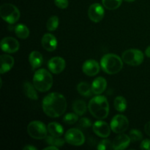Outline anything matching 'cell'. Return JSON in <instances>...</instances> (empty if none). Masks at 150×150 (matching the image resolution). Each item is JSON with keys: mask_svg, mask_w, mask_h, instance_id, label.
I'll return each instance as SVG.
<instances>
[{"mask_svg": "<svg viewBox=\"0 0 150 150\" xmlns=\"http://www.w3.org/2000/svg\"><path fill=\"white\" fill-rule=\"evenodd\" d=\"M42 108L48 117L57 118L64 114L67 109V100L64 95L58 92L48 94L42 100Z\"/></svg>", "mask_w": 150, "mask_h": 150, "instance_id": "6da1fadb", "label": "cell"}, {"mask_svg": "<svg viewBox=\"0 0 150 150\" xmlns=\"http://www.w3.org/2000/svg\"><path fill=\"white\" fill-rule=\"evenodd\" d=\"M88 109L95 118L104 120L109 114V103L105 96L98 95L90 100Z\"/></svg>", "mask_w": 150, "mask_h": 150, "instance_id": "7a4b0ae2", "label": "cell"}, {"mask_svg": "<svg viewBox=\"0 0 150 150\" xmlns=\"http://www.w3.org/2000/svg\"><path fill=\"white\" fill-rule=\"evenodd\" d=\"M100 67L107 74H117L123 68V60L117 54H105L100 60Z\"/></svg>", "mask_w": 150, "mask_h": 150, "instance_id": "3957f363", "label": "cell"}, {"mask_svg": "<svg viewBox=\"0 0 150 150\" xmlns=\"http://www.w3.org/2000/svg\"><path fill=\"white\" fill-rule=\"evenodd\" d=\"M54 80L49 71L45 69H39L33 76V84L38 91L40 92H48L52 87Z\"/></svg>", "mask_w": 150, "mask_h": 150, "instance_id": "277c9868", "label": "cell"}, {"mask_svg": "<svg viewBox=\"0 0 150 150\" xmlns=\"http://www.w3.org/2000/svg\"><path fill=\"white\" fill-rule=\"evenodd\" d=\"M1 18L10 24H14L20 18L21 13L18 7L10 3L1 4L0 7Z\"/></svg>", "mask_w": 150, "mask_h": 150, "instance_id": "5b68a950", "label": "cell"}, {"mask_svg": "<svg viewBox=\"0 0 150 150\" xmlns=\"http://www.w3.org/2000/svg\"><path fill=\"white\" fill-rule=\"evenodd\" d=\"M27 133L29 136L36 140H41L48 136V127L40 121H32L28 125Z\"/></svg>", "mask_w": 150, "mask_h": 150, "instance_id": "8992f818", "label": "cell"}, {"mask_svg": "<svg viewBox=\"0 0 150 150\" xmlns=\"http://www.w3.org/2000/svg\"><path fill=\"white\" fill-rule=\"evenodd\" d=\"M123 62L130 66H139L142 64L144 59L143 52L139 49L131 48L125 51L122 54Z\"/></svg>", "mask_w": 150, "mask_h": 150, "instance_id": "52a82bcc", "label": "cell"}, {"mask_svg": "<svg viewBox=\"0 0 150 150\" xmlns=\"http://www.w3.org/2000/svg\"><path fill=\"white\" fill-rule=\"evenodd\" d=\"M64 139L67 144L73 146H81L85 142L83 133L78 128H70L64 135Z\"/></svg>", "mask_w": 150, "mask_h": 150, "instance_id": "ba28073f", "label": "cell"}, {"mask_svg": "<svg viewBox=\"0 0 150 150\" xmlns=\"http://www.w3.org/2000/svg\"><path fill=\"white\" fill-rule=\"evenodd\" d=\"M110 126L111 130L114 133L120 134V133H125L129 127V121L125 116L117 114L113 117Z\"/></svg>", "mask_w": 150, "mask_h": 150, "instance_id": "9c48e42d", "label": "cell"}, {"mask_svg": "<svg viewBox=\"0 0 150 150\" xmlns=\"http://www.w3.org/2000/svg\"><path fill=\"white\" fill-rule=\"evenodd\" d=\"M105 11L104 8L99 3H94L91 4L88 10V16L94 23H99L104 18Z\"/></svg>", "mask_w": 150, "mask_h": 150, "instance_id": "30bf717a", "label": "cell"}, {"mask_svg": "<svg viewBox=\"0 0 150 150\" xmlns=\"http://www.w3.org/2000/svg\"><path fill=\"white\" fill-rule=\"evenodd\" d=\"M20 48L19 42L12 37H6L1 41V49L7 54L17 52Z\"/></svg>", "mask_w": 150, "mask_h": 150, "instance_id": "8fae6325", "label": "cell"}, {"mask_svg": "<svg viewBox=\"0 0 150 150\" xmlns=\"http://www.w3.org/2000/svg\"><path fill=\"white\" fill-rule=\"evenodd\" d=\"M92 130L94 133L99 137L108 138L111 134V126L108 125V123L103 121L102 120H99L96 121L92 125Z\"/></svg>", "mask_w": 150, "mask_h": 150, "instance_id": "7c38bea8", "label": "cell"}, {"mask_svg": "<svg viewBox=\"0 0 150 150\" xmlns=\"http://www.w3.org/2000/svg\"><path fill=\"white\" fill-rule=\"evenodd\" d=\"M66 66L65 60L60 57L51 58L48 62V68L54 74H59L64 70Z\"/></svg>", "mask_w": 150, "mask_h": 150, "instance_id": "4fadbf2b", "label": "cell"}, {"mask_svg": "<svg viewBox=\"0 0 150 150\" xmlns=\"http://www.w3.org/2000/svg\"><path fill=\"white\" fill-rule=\"evenodd\" d=\"M83 73L88 76H95L100 72V64L96 60L88 59L82 65Z\"/></svg>", "mask_w": 150, "mask_h": 150, "instance_id": "5bb4252c", "label": "cell"}, {"mask_svg": "<svg viewBox=\"0 0 150 150\" xmlns=\"http://www.w3.org/2000/svg\"><path fill=\"white\" fill-rule=\"evenodd\" d=\"M41 44L44 49L49 52H52L57 48L58 42L54 35H53L52 34L47 33L45 34L41 39Z\"/></svg>", "mask_w": 150, "mask_h": 150, "instance_id": "9a60e30c", "label": "cell"}, {"mask_svg": "<svg viewBox=\"0 0 150 150\" xmlns=\"http://www.w3.org/2000/svg\"><path fill=\"white\" fill-rule=\"evenodd\" d=\"M130 138L125 133H120L113 141V149L114 150H123L125 149L130 144Z\"/></svg>", "mask_w": 150, "mask_h": 150, "instance_id": "2e32d148", "label": "cell"}, {"mask_svg": "<svg viewBox=\"0 0 150 150\" xmlns=\"http://www.w3.org/2000/svg\"><path fill=\"white\" fill-rule=\"evenodd\" d=\"M0 60H1V67H0L1 74H4L13 68L15 62L13 57L8 54H2L0 57Z\"/></svg>", "mask_w": 150, "mask_h": 150, "instance_id": "e0dca14e", "label": "cell"}, {"mask_svg": "<svg viewBox=\"0 0 150 150\" xmlns=\"http://www.w3.org/2000/svg\"><path fill=\"white\" fill-rule=\"evenodd\" d=\"M92 92L95 95H100L107 87V81L103 77H98L93 81L92 83Z\"/></svg>", "mask_w": 150, "mask_h": 150, "instance_id": "ac0fdd59", "label": "cell"}, {"mask_svg": "<svg viewBox=\"0 0 150 150\" xmlns=\"http://www.w3.org/2000/svg\"><path fill=\"white\" fill-rule=\"evenodd\" d=\"M29 62L33 69L39 68L43 62L42 54L38 51H32L29 56Z\"/></svg>", "mask_w": 150, "mask_h": 150, "instance_id": "d6986e66", "label": "cell"}, {"mask_svg": "<svg viewBox=\"0 0 150 150\" xmlns=\"http://www.w3.org/2000/svg\"><path fill=\"white\" fill-rule=\"evenodd\" d=\"M23 89L25 95L28 98L33 100H37L38 99V95L36 92V88L35 87L34 84L32 85L30 82H25L23 83Z\"/></svg>", "mask_w": 150, "mask_h": 150, "instance_id": "ffe728a7", "label": "cell"}, {"mask_svg": "<svg viewBox=\"0 0 150 150\" xmlns=\"http://www.w3.org/2000/svg\"><path fill=\"white\" fill-rule=\"evenodd\" d=\"M48 131L50 135L56 137H61L64 133V128L62 126L56 122H50L48 125Z\"/></svg>", "mask_w": 150, "mask_h": 150, "instance_id": "44dd1931", "label": "cell"}, {"mask_svg": "<svg viewBox=\"0 0 150 150\" xmlns=\"http://www.w3.org/2000/svg\"><path fill=\"white\" fill-rule=\"evenodd\" d=\"M15 33L16 35L18 38L22 40H25L29 36V29H28L27 26L24 24H18L17 26L15 27Z\"/></svg>", "mask_w": 150, "mask_h": 150, "instance_id": "7402d4cb", "label": "cell"}, {"mask_svg": "<svg viewBox=\"0 0 150 150\" xmlns=\"http://www.w3.org/2000/svg\"><path fill=\"white\" fill-rule=\"evenodd\" d=\"M73 109L76 114H78L79 116H82L86 112L87 106L84 101L81 100H78L73 103Z\"/></svg>", "mask_w": 150, "mask_h": 150, "instance_id": "603a6c76", "label": "cell"}, {"mask_svg": "<svg viewBox=\"0 0 150 150\" xmlns=\"http://www.w3.org/2000/svg\"><path fill=\"white\" fill-rule=\"evenodd\" d=\"M114 106L119 112H124L127 107V100L122 96H117L114 99Z\"/></svg>", "mask_w": 150, "mask_h": 150, "instance_id": "cb8c5ba5", "label": "cell"}, {"mask_svg": "<svg viewBox=\"0 0 150 150\" xmlns=\"http://www.w3.org/2000/svg\"><path fill=\"white\" fill-rule=\"evenodd\" d=\"M77 90L80 95L85 97L91 96L92 93H93L92 86H90L86 82H81V83H79L77 86Z\"/></svg>", "mask_w": 150, "mask_h": 150, "instance_id": "d4e9b609", "label": "cell"}, {"mask_svg": "<svg viewBox=\"0 0 150 150\" xmlns=\"http://www.w3.org/2000/svg\"><path fill=\"white\" fill-rule=\"evenodd\" d=\"M45 142L49 145L57 146V147H61L64 146V143L66 142L65 139H63L60 137H56L53 136H47L45 138Z\"/></svg>", "mask_w": 150, "mask_h": 150, "instance_id": "484cf974", "label": "cell"}, {"mask_svg": "<svg viewBox=\"0 0 150 150\" xmlns=\"http://www.w3.org/2000/svg\"><path fill=\"white\" fill-rule=\"evenodd\" d=\"M122 0H102L103 7L109 10H117L121 6Z\"/></svg>", "mask_w": 150, "mask_h": 150, "instance_id": "4316f807", "label": "cell"}, {"mask_svg": "<svg viewBox=\"0 0 150 150\" xmlns=\"http://www.w3.org/2000/svg\"><path fill=\"white\" fill-rule=\"evenodd\" d=\"M59 24V19L57 16H53L49 18L46 23V29L49 32H54L58 28Z\"/></svg>", "mask_w": 150, "mask_h": 150, "instance_id": "83f0119b", "label": "cell"}, {"mask_svg": "<svg viewBox=\"0 0 150 150\" xmlns=\"http://www.w3.org/2000/svg\"><path fill=\"white\" fill-rule=\"evenodd\" d=\"M78 114L76 113H68L66 114L63 118V121L64 123L67 125H73L76 124L79 120V117Z\"/></svg>", "mask_w": 150, "mask_h": 150, "instance_id": "f1b7e54d", "label": "cell"}, {"mask_svg": "<svg viewBox=\"0 0 150 150\" xmlns=\"http://www.w3.org/2000/svg\"><path fill=\"white\" fill-rule=\"evenodd\" d=\"M129 136H130L132 142H139L143 139V135H142V132L137 129H132L129 133Z\"/></svg>", "mask_w": 150, "mask_h": 150, "instance_id": "f546056e", "label": "cell"}, {"mask_svg": "<svg viewBox=\"0 0 150 150\" xmlns=\"http://www.w3.org/2000/svg\"><path fill=\"white\" fill-rule=\"evenodd\" d=\"M97 148L98 150H111L113 149V144L105 138L98 144Z\"/></svg>", "mask_w": 150, "mask_h": 150, "instance_id": "4dcf8cb0", "label": "cell"}, {"mask_svg": "<svg viewBox=\"0 0 150 150\" xmlns=\"http://www.w3.org/2000/svg\"><path fill=\"white\" fill-rule=\"evenodd\" d=\"M79 126L81 128H89L92 126V122L89 119L83 117L79 121Z\"/></svg>", "mask_w": 150, "mask_h": 150, "instance_id": "1f68e13d", "label": "cell"}, {"mask_svg": "<svg viewBox=\"0 0 150 150\" xmlns=\"http://www.w3.org/2000/svg\"><path fill=\"white\" fill-rule=\"evenodd\" d=\"M54 4L60 9H66L69 5L68 0H54Z\"/></svg>", "mask_w": 150, "mask_h": 150, "instance_id": "d6a6232c", "label": "cell"}, {"mask_svg": "<svg viewBox=\"0 0 150 150\" xmlns=\"http://www.w3.org/2000/svg\"><path fill=\"white\" fill-rule=\"evenodd\" d=\"M140 148L142 149L150 150V140L149 139H144L140 145Z\"/></svg>", "mask_w": 150, "mask_h": 150, "instance_id": "836d02e7", "label": "cell"}, {"mask_svg": "<svg viewBox=\"0 0 150 150\" xmlns=\"http://www.w3.org/2000/svg\"><path fill=\"white\" fill-rule=\"evenodd\" d=\"M144 131L145 133H146V134L150 137V121L148 122L145 125Z\"/></svg>", "mask_w": 150, "mask_h": 150, "instance_id": "e575fe53", "label": "cell"}, {"mask_svg": "<svg viewBox=\"0 0 150 150\" xmlns=\"http://www.w3.org/2000/svg\"><path fill=\"white\" fill-rule=\"evenodd\" d=\"M23 150H37L38 148L35 147V146H32V145H26V146L23 148Z\"/></svg>", "mask_w": 150, "mask_h": 150, "instance_id": "d590c367", "label": "cell"}, {"mask_svg": "<svg viewBox=\"0 0 150 150\" xmlns=\"http://www.w3.org/2000/svg\"><path fill=\"white\" fill-rule=\"evenodd\" d=\"M59 147H57V146H53V145H50V146H46L45 148H44L43 150H49V149H51V150H57L58 149Z\"/></svg>", "mask_w": 150, "mask_h": 150, "instance_id": "8d00e7d4", "label": "cell"}, {"mask_svg": "<svg viewBox=\"0 0 150 150\" xmlns=\"http://www.w3.org/2000/svg\"><path fill=\"white\" fill-rule=\"evenodd\" d=\"M145 54H146V57L150 58V45L148 46L147 48H146V50H145Z\"/></svg>", "mask_w": 150, "mask_h": 150, "instance_id": "74e56055", "label": "cell"}, {"mask_svg": "<svg viewBox=\"0 0 150 150\" xmlns=\"http://www.w3.org/2000/svg\"><path fill=\"white\" fill-rule=\"evenodd\" d=\"M124 1H127V2H133V1H135L136 0H124Z\"/></svg>", "mask_w": 150, "mask_h": 150, "instance_id": "f35d334b", "label": "cell"}]
</instances>
